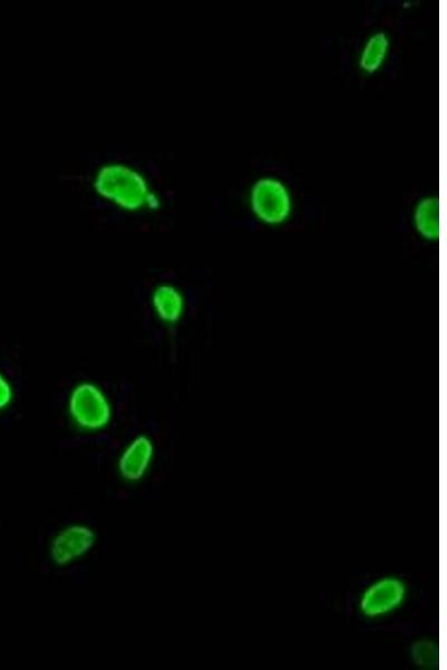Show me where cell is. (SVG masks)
Instances as JSON below:
<instances>
[{
	"label": "cell",
	"mask_w": 447,
	"mask_h": 670,
	"mask_svg": "<svg viewBox=\"0 0 447 670\" xmlns=\"http://www.w3.org/2000/svg\"><path fill=\"white\" fill-rule=\"evenodd\" d=\"M93 185L105 203L124 213L157 212L162 207L163 201L147 176L124 163L104 165Z\"/></svg>",
	"instance_id": "obj_1"
},
{
	"label": "cell",
	"mask_w": 447,
	"mask_h": 670,
	"mask_svg": "<svg viewBox=\"0 0 447 670\" xmlns=\"http://www.w3.org/2000/svg\"><path fill=\"white\" fill-rule=\"evenodd\" d=\"M67 415L80 431L97 435L107 430L115 419V404L108 390L97 381L81 380L69 390Z\"/></svg>",
	"instance_id": "obj_2"
},
{
	"label": "cell",
	"mask_w": 447,
	"mask_h": 670,
	"mask_svg": "<svg viewBox=\"0 0 447 670\" xmlns=\"http://www.w3.org/2000/svg\"><path fill=\"white\" fill-rule=\"evenodd\" d=\"M250 206L259 222L279 226L292 215L293 197L289 186L281 179L262 177L251 188Z\"/></svg>",
	"instance_id": "obj_3"
},
{
	"label": "cell",
	"mask_w": 447,
	"mask_h": 670,
	"mask_svg": "<svg viewBox=\"0 0 447 670\" xmlns=\"http://www.w3.org/2000/svg\"><path fill=\"white\" fill-rule=\"evenodd\" d=\"M97 543L98 534L94 527L74 523L55 534L50 542L49 556L58 567L71 566L87 557Z\"/></svg>",
	"instance_id": "obj_4"
},
{
	"label": "cell",
	"mask_w": 447,
	"mask_h": 670,
	"mask_svg": "<svg viewBox=\"0 0 447 670\" xmlns=\"http://www.w3.org/2000/svg\"><path fill=\"white\" fill-rule=\"evenodd\" d=\"M407 595L406 583L397 576H385L371 583L360 599V611L376 619L387 615L402 605Z\"/></svg>",
	"instance_id": "obj_5"
},
{
	"label": "cell",
	"mask_w": 447,
	"mask_h": 670,
	"mask_svg": "<svg viewBox=\"0 0 447 670\" xmlns=\"http://www.w3.org/2000/svg\"><path fill=\"white\" fill-rule=\"evenodd\" d=\"M156 457V444L150 435L138 434L122 449L117 470L123 480L140 483L149 474Z\"/></svg>",
	"instance_id": "obj_6"
},
{
	"label": "cell",
	"mask_w": 447,
	"mask_h": 670,
	"mask_svg": "<svg viewBox=\"0 0 447 670\" xmlns=\"http://www.w3.org/2000/svg\"><path fill=\"white\" fill-rule=\"evenodd\" d=\"M149 305L157 322L165 328H175L186 315L187 298L178 285L161 282L150 292Z\"/></svg>",
	"instance_id": "obj_7"
},
{
	"label": "cell",
	"mask_w": 447,
	"mask_h": 670,
	"mask_svg": "<svg viewBox=\"0 0 447 670\" xmlns=\"http://www.w3.org/2000/svg\"><path fill=\"white\" fill-rule=\"evenodd\" d=\"M391 40L386 32L378 31L368 37L359 55V68L366 75H375L386 65Z\"/></svg>",
	"instance_id": "obj_8"
},
{
	"label": "cell",
	"mask_w": 447,
	"mask_h": 670,
	"mask_svg": "<svg viewBox=\"0 0 447 670\" xmlns=\"http://www.w3.org/2000/svg\"><path fill=\"white\" fill-rule=\"evenodd\" d=\"M414 227L418 235L429 242L439 239V200L426 196L419 200L412 214Z\"/></svg>",
	"instance_id": "obj_9"
},
{
	"label": "cell",
	"mask_w": 447,
	"mask_h": 670,
	"mask_svg": "<svg viewBox=\"0 0 447 670\" xmlns=\"http://www.w3.org/2000/svg\"><path fill=\"white\" fill-rule=\"evenodd\" d=\"M414 662L421 668H437L439 660L438 647L429 640H419L410 649Z\"/></svg>",
	"instance_id": "obj_10"
},
{
	"label": "cell",
	"mask_w": 447,
	"mask_h": 670,
	"mask_svg": "<svg viewBox=\"0 0 447 670\" xmlns=\"http://www.w3.org/2000/svg\"><path fill=\"white\" fill-rule=\"evenodd\" d=\"M17 399V389L11 378L0 369V412L12 408Z\"/></svg>",
	"instance_id": "obj_11"
}]
</instances>
